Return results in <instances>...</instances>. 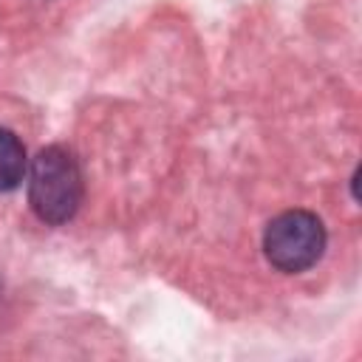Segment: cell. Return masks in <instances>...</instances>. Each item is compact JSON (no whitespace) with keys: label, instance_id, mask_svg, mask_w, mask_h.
I'll use <instances>...</instances> for the list:
<instances>
[{"label":"cell","instance_id":"cell-1","mask_svg":"<svg viewBox=\"0 0 362 362\" xmlns=\"http://www.w3.org/2000/svg\"><path fill=\"white\" fill-rule=\"evenodd\" d=\"M82 173L71 150L42 147L28 167V204L42 223H68L82 204Z\"/></svg>","mask_w":362,"mask_h":362},{"label":"cell","instance_id":"cell-3","mask_svg":"<svg viewBox=\"0 0 362 362\" xmlns=\"http://www.w3.org/2000/svg\"><path fill=\"white\" fill-rule=\"evenodd\" d=\"M25 170L28 158L23 141L8 127H0V192H11L14 187H20Z\"/></svg>","mask_w":362,"mask_h":362},{"label":"cell","instance_id":"cell-2","mask_svg":"<svg viewBox=\"0 0 362 362\" xmlns=\"http://www.w3.org/2000/svg\"><path fill=\"white\" fill-rule=\"evenodd\" d=\"M328 235L322 221L308 209H288L269 221L263 232L266 260L286 274L311 269L325 252Z\"/></svg>","mask_w":362,"mask_h":362}]
</instances>
